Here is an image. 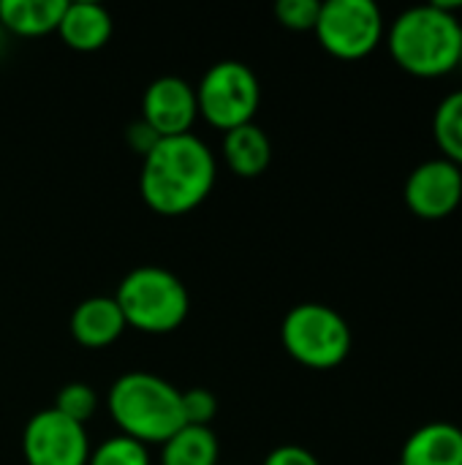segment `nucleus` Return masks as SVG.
Wrapping results in <instances>:
<instances>
[{"label":"nucleus","instance_id":"f257e3e1","mask_svg":"<svg viewBox=\"0 0 462 465\" xmlns=\"http://www.w3.org/2000/svg\"><path fill=\"white\" fill-rule=\"evenodd\" d=\"M215 177L218 161L196 134L166 136L142 158L139 191L152 213L177 218L204 204Z\"/></svg>","mask_w":462,"mask_h":465},{"label":"nucleus","instance_id":"f03ea898","mask_svg":"<svg viewBox=\"0 0 462 465\" xmlns=\"http://www.w3.org/2000/svg\"><path fill=\"white\" fill-rule=\"evenodd\" d=\"M460 5L462 3L436 0L398 14L387 30L392 60L406 74L422 79L452 74L460 65L462 22L455 14Z\"/></svg>","mask_w":462,"mask_h":465},{"label":"nucleus","instance_id":"7ed1b4c3","mask_svg":"<svg viewBox=\"0 0 462 465\" xmlns=\"http://www.w3.org/2000/svg\"><path fill=\"white\" fill-rule=\"evenodd\" d=\"M106 406L120 428V436H128L144 447L169 441L185 425L180 390L144 371L123 373L109 387Z\"/></svg>","mask_w":462,"mask_h":465},{"label":"nucleus","instance_id":"20e7f679","mask_svg":"<svg viewBox=\"0 0 462 465\" xmlns=\"http://www.w3.org/2000/svg\"><path fill=\"white\" fill-rule=\"evenodd\" d=\"M128 327L144 335H169L188 319L191 297L185 283L163 267L131 270L114 294Z\"/></svg>","mask_w":462,"mask_h":465},{"label":"nucleus","instance_id":"39448f33","mask_svg":"<svg viewBox=\"0 0 462 465\" xmlns=\"http://www.w3.org/2000/svg\"><path fill=\"white\" fill-rule=\"evenodd\" d=\"M280 341L291 360L313 371H332L351 354V327L329 305L302 302L280 324Z\"/></svg>","mask_w":462,"mask_h":465},{"label":"nucleus","instance_id":"423d86ee","mask_svg":"<svg viewBox=\"0 0 462 465\" xmlns=\"http://www.w3.org/2000/svg\"><path fill=\"white\" fill-rule=\"evenodd\" d=\"M199 114L218 131H231L253 123L261 104V87L251 65L240 60H221L210 65L196 87Z\"/></svg>","mask_w":462,"mask_h":465},{"label":"nucleus","instance_id":"0eeeda50","mask_svg":"<svg viewBox=\"0 0 462 465\" xmlns=\"http://www.w3.org/2000/svg\"><path fill=\"white\" fill-rule=\"evenodd\" d=\"M319 44L338 60H359L387 35L384 14L373 0H327L313 27Z\"/></svg>","mask_w":462,"mask_h":465},{"label":"nucleus","instance_id":"6e6552de","mask_svg":"<svg viewBox=\"0 0 462 465\" xmlns=\"http://www.w3.org/2000/svg\"><path fill=\"white\" fill-rule=\"evenodd\" d=\"M22 455L27 465H87L90 441L84 425L44 409L22 430Z\"/></svg>","mask_w":462,"mask_h":465},{"label":"nucleus","instance_id":"1a4fd4ad","mask_svg":"<svg viewBox=\"0 0 462 465\" xmlns=\"http://www.w3.org/2000/svg\"><path fill=\"white\" fill-rule=\"evenodd\" d=\"M403 196L417 218H449L462 202V169L447 158L425 161L408 174Z\"/></svg>","mask_w":462,"mask_h":465},{"label":"nucleus","instance_id":"9d476101","mask_svg":"<svg viewBox=\"0 0 462 465\" xmlns=\"http://www.w3.org/2000/svg\"><path fill=\"white\" fill-rule=\"evenodd\" d=\"M196 117H199L196 87L188 84L185 79L161 76L147 84L142 95V120L158 134V139L193 134L191 128Z\"/></svg>","mask_w":462,"mask_h":465},{"label":"nucleus","instance_id":"9b49d317","mask_svg":"<svg viewBox=\"0 0 462 465\" xmlns=\"http://www.w3.org/2000/svg\"><path fill=\"white\" fill-rule=\"evenodd\" d=\"M71 335L84 349H106L125 330L123 311L114 297H87L71 313Z\"/></svg>","mask_w":462,"mask_h":465},{"label":"nucleus","instance_id":"f8f14e48","mask_svg":"<svg viewBox=\"0 0 462 465\" xmlns=\"http://www.w3.org/2000/svg\"><path fill=\"white\" fill-rule=\"evenodd\" d=\"M114 33V22L112 14L90 0H79V3H68L63 11V19L57 25V35L63 38V44L68 49L76 52H98L109 44Z\"/></svg>","mask_w":462,"mask_h":465},{"label":"nucleus","instance_id":"ddd939ff","mask_svg":"<svg viewBox=\"0 0 462 465\" xmlns=\"http://www.w3.org/2000/svg\"><path fill=\"white\" fill-rule=\"evenodd\" d=\"M400 465H462V428L430 422L414 430L400 452Z\"/></svg>","mask_w":462,"mask_h":465},{"label":"nucleus","instance_id":"4468645a","mask_svg":"<svg viewBox=\"0 0 462 465\" xmlns=\"http://www.w3.org/2000/svg\"><path fill=\"white\" fill-rule=\"evenodd\" d=\"M223 161L231 174L253 180L267 172L272 161V142L256 123L231 128L223 134Z\"/></svg>","mask_w":462,"mask_h":465},{"label":"nucleus","instance_id":"2eb2a0df","mask_svg":"<svg viewBox=\"0 0 462 465\" xmlns=\"http://www.w3.org/2000/svg\"><path fill=\"white\" fill-rule=\"evenodd\" d=\"M65 5V0H0V27L22 38L57 33Z\"/></svg>","mask_w":462,"mask_h":465},{"label":"nucleus","instance_id":"dca6fc26","mask_svg":"<svg viewBox=\"0 0 462 465\" xmlns=\"http://www.w3.org/2000/svg\"><path fill=\"white\" fill-rule=\"evenodd\" d=\"M221 444L212 428L182 425L161 444V465H218Z\"/></svg>","mask_w":462,"mask_h":465},{"label":"nucleus","instance_id":"f3484780","mask_svg":"<svg viewBox=\"0 0 462 465\" xmlns=\"http://www.w3.org/2000/svg\"><path fill=\"white\" fill-rule=\"evenodd\" d=\"M433 134L444 158L462 169V90L449 93L438 104L433 117Z\"/></svg>","mask_w":462,"mask_h":465},{"label":"nucleus","instance_id":"a211bd4d","mask_svg":"<svg viewBox=\"0 0 462 465\" xmlns=\"http://www.w3.org/2000/svg\"><path fill=\"white\" fill-rule=\"evenodd\" d=\"M87 465H150V452L128 436H112L90 452Z\"/></svg>","mask_w":462,"mask_h":465},{"label":"nucleus","instance_id":"6ab92c4d","mask_svg":"<svg viewBox=\"0 0 462 465\" xmlns=\"http://www.w3.org/2000/svg\"><path fill=\"white\" fill-rule=\"evenodd\" d=\"M54 411H60L63 417L84 425L87 420H93L95 409H98V398H95V390L90 384H82V381H71L65 384L60 392H57V401L52 406Z\"/></svg>","mask_w":462,"mask_h":465},{"label":"nucleus","instance_id":"aec40b11","mask_svg":"<svg viewBox=\"0 0 462 465\" xmlns=\"http://www.w3.org/2000/svg\"><path fill=\"white\" fill-rule=\"evenodd\" d=\"M319 11H321L319 0H278V5H275L278 22L297 33L313 30L319 22Z\"/></svg>","mask_w":462,"mask_h":465},{"label":"nucleus","instance_id":"412c9836","mask_svg":"<svg viewBox=\"0 0 462 465\" xmlns=\"http://www.w3.org/2000/svg\"><path fill=\"white\" fill-rule=\"evenodd\" d=\"M180 406H182V420L185 425H199V428H210V422L218 414V398L210 390H185L180 392Z\"/></svg>","mask_w":462,"mask_h":465},{"label":"nucleus","instance_id":"4be33fe9","mask_svg":"<svg viewBox=\"0 0 462 465\" xmlns=\"http://www.w3.org/2000/svg\"><path fill=\"white\" fill-rule=\"evenodd\" d=\"M264 465H321V463H319V458H316L313 452H308L305 447L286 444V447L272 450V452L264 458Z\"/></svg>","mask_w":462,"mask_h":465},{"label":"nucleus","instance_id":"5701e85b","mask_svg":"<svg viewBox=\"0 0 462 465\" xmlns=\"http://www.w3.org/2000/svg\"><path fill=\"white\" fill-rule=\"evenodd\" d=\"M125 142H128L131 150H136V153L144 158V155L155 147L158 134H155L144 120H136V123H131V125L125 128Z\"/></svg>","mask_w":462,"mask_h":465},{"label":"nucleus","instance_id":"b1692460","mask_svg":"<svg viewBox=\"0 0 462 465\" xmlns=\"http://www.w3.org/2000/svg\"><path fill=\"white\" fill-rule=\"evenodd\" d=\"M460 65H462V49H460Z\"/></svg>","mask_w":462,"mask_h":465}]
</instances>
